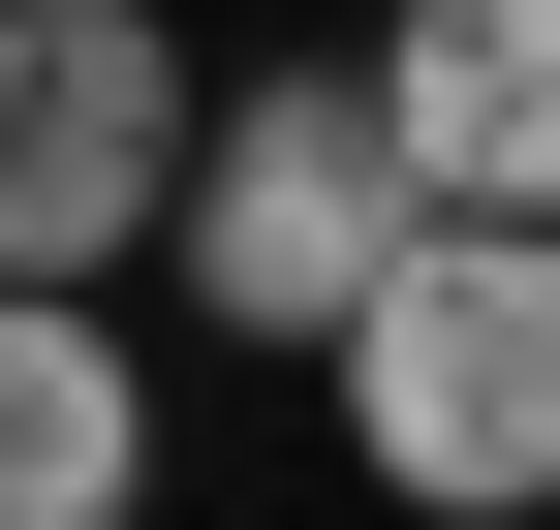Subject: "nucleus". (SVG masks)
Instances as JSON below:
<instances>
[{
	"label": "nucleus",
	"instance_id": "20e7f679",
	"mask_svg": "<svg viewBox=\"0 0 560 530\" xmlns=\"http://www.w3.org/2000/svg\"><path fill=\"white\" fill-rule=\"evenodd\" d=\"M0 530H156V344H125V281H0Z\"/></svg>",
	"mask_w": 560,
	"mask_h": 530
},
{
	"label": "nucleus",
	"instance_id": "39448f33",
	"mask_svg": "<svg viewBox=\"0 0 560 530\" xmlns=\"http://www.w3.org/2000/svg\"><path fill=\"white\" fill-rule=\"evenodd\" d=\"M374 125L436 219H560V0H374Z\"/></svg>",
	"mask_w": 560,
	"mask_h": 530
},
{
	"label": "nucleus",
	"instance_id": "f03ea898",
	"mask_svg": "<svg viewBox=\"0 0 560 530\" xmlns=\"http://www.w3.org/2000/svg\"><path fill=\"white\" fill-rule=\"evenodd\" d=\"M405 219H436V187H405V125H374V32L342 62H219V94H187V187H156V281L219 312V344H342Z\"/></svg>",
	"mask_w": 560,
	"mask_h": 530
},
{
	"label": "nucleus",
	"instance_id": "f257e3e1",
	"mask_svg": "<svg viewBox=\"0 0 560 530\" xmlns=\"http://www.w3.org/2000/svg\"><path fill=\"white\" fill-rule=\"evenodd\" d=\"M312 406L405 530H560V219H405L374 312L312 344Z\"/></svg>",
	"mask_w": 560,
	"mask_h": 530
},
{
	"label": "nucleus",
	"instance_id": "7ed1b4c3",
	"mask_svg": "<svg viewBox=\"0 0 560 530\" xmlns=\"http://www.w3.org/2000/svg\"><path fill=\"white\" fill-rule=\"evenodd\" d=\"M187 94L219 62L156 0H0V281H125L156 187H187Z\"/></svg>",
	"mask_w": 560,
	"mask_h": 530
}]
</instances>
